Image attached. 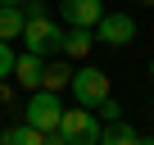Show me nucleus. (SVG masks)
<instances>
[{
  "label": "nucleus",
  "instance_id": "1",
  "mask_svg": "<svg viewBox=\"0 0 154 145\" xmlns=\"http://www.w3.org/2000/svg\"><path fill=\"white\" fill-rule=\"evenodd\" d=\"M100 113L95 109H86V104H72V109H63V118H59V136L63 140H72V145H100Z\"/></svg>",
  "mask_w": 154,
  "mask_h": 145
},
{
  "label": "nucleus",
  "instance_id": "2",
  "mask_svg": "<svg viewBox=\"0 0 154 145\" xmlns=\"http://www.w3.org/2000/svg\"><path fill=\"white\" fill-rule=\"evenodd\" d=\"M68 91H72L77 104H86V109H100V104L113 95V91H109V72H100V68H91V63H82V68L72 72Z\"/></svg>",
  "mask_w": 154,
  "mask_h": 145
},
{
  "label": "nucleus",
  "instance_id": "3",
  "mask_svg": "<svg viewBox=\"0 0 154 145\" xmlns=\"http://www.w3.org/2000/svg\"><path fill=\"white\" fill-rule=\"evenodd\" d=\"M59 118H63V100H59V91L36 86L32 100H27V109H23V122H32V127H41V131H59Z\"/></svg>",
  "mask_w": 154,
  "mask_h": 145
},
{
  "label": "nucleus",
  "instance_id": "4",
  "mask_svg": "<svg viewBox=\"0 0 154 145\" xmlns=\"http://www.w3.org/2000/svg\"><path fill=\"white\" fill-rule=\"evenodd\" d=\"M18 41H23L32 54H54V50H63V27H59L54 18H45V14H32Z\"/></svg>",
  "mask_w": 154,
  "mask_h": 145
},
{
  "label": "nucleus",
  "instance_id": "5",
  "mask_svg": "<svg viewBox=\"0 0 154 145\" xmlns=\"http://www.w3.org/2000/svg\"><path fill=\"white\" fill-rule=\"evenodd\" d=\"M95 41H104V45H113V50H118V45H131V41H136V18H131V14H118V9H113V14L104 9V18L95 23Z\"/></svg>",
  "mask_w": 154,
  "mask_h": 145
},
{
  "label": "nucleus",
  "instance_id": "6",
  "mask_svg": "<svg viewBox=\"0 0 154 145\" xmlns=\"http://www.w3.org/2000/svg\"><path fill=\"white\" fill-rule=\"evenodd\" d=\"M59 14L68 18V27H95L104 18V0H59Z\"/></svg>",
  "mask_w": 154,
  "mask_h": 145
},
{
  "label": "nucleus",
  "instance_id": "7",
  "mask_svg": "<svg viewBox=\"0 0 154 145\" xmlns=\"http://www.w3.org/2000/svg\"><path fill=\"white\" fill-rule=\"evenodd\" d=\"M41 59H45V54H32V50H23V54L14 59V77H18V86H27V91L41 86V72H45Z\"/></svg>",
  "mask_w": 154,
  "mask_h": 145
},
{
  "label": "nucleus",
  "instance_id": "8",
  "mask_svg": "<svg viewBox=\"0 0 154 145\" xmlns=\"http://www.w3.org/2000/svg\"><path fill=\"white\" fill-rule=\"evenodd\" d=\"M95 45V27H68L63 32V54L68 59H86Z\"/></svg>",
  "mask_w": 154,
  "mask_h": 145
},
{
  "label": "nucleus",
  "instance_id": "9",
  "mask_svg": "<svg viewBox=\"0 0 154 145\" xmlns=\"http://www.w3.org/2000/svg\"><path fill=\"white\" fill-rule=\"evenodd\" d=\"M23 27H27L23 5H0V41H18Z\"/></svg>",
  "mask_w": 154,
  "mask_h": 145
},
{
  "label": "nucleus",
  "instance_id": "10",
  "mask_svg": "<svg viewBox=\"0 0 154 145\" xmlns=\"http://www.w3.org/2000/svg\"><path fill=\"white\" fill-rule=\"evenodd\" d=\"M41 140H45V131L32 122H14V127L0 131V145H41Z\"/></svg>",
  "mask_w": 154,
  "mask_h": 145
},
{
  "label": "nucleus",
  "instance_id": "11",
  "mask_svg": "<svg viewBox=\"0 0 154 145\" xmlns=\"http://www.w3.org/2000/svg\"><path fill=\"white\" fill-rule=\"evenodd\" d=\"M100 145H140V131H131L122 118H113V122L100 131Z\"/></svg>",
  "mask_w": 154,
  "mask_h": 145
},
{
  "label": "nucleus",
  "instance_id": "12",
  "mask_svg": "<svg viewBox=\"0 0 154 145\" xmlns=\"http://www.w3.org/2000/svg\"><path fill=\"white\" fill-rule=\"evenodd\" d=\"M72 72H77V68H72L68 59H59V63H45V72H41V86H50V91H63V86L72 82Z\"/></svg>",
  "mask_w": 154,
  "mask_h": 145
},
{
  "label": "nucleus",
  "instance_id": "13",
  "mask_svg": "<svg viewBox=\"0 0 154 145\" xmlns=\"http://www.w3.org/2000/svg\"><path fill=\"white\" fill-rule=\"evenodd\" d=\"M14 59H18V54H14V45H9V41H0V82L14 77Z\"/></svg>",
  "mask_w": 154,
  "mask_h": 145
},
{
  "label": "nucleus",
  "instance_id": "14",
  "mask_svg": "<svg viewBox=\"0 0 154 145\" xmlns=\"http://www.w3.org/2000/svg\"><path fill=\"white\" fill-rule=\"evenodd\" d=\"M95 113H100V118H104V122H113V118H122V104H118V100H113V95H109V100H104V104H100V109H95Z\"/></svg>",
  "mask_w": 154,
  "mask_h": 145
},
{
  "label": "nucleus",
  "instance_id": "15",
  "mask_svg": "<svg viewBox=\"0 0 154 145\" xmlns=\"http://www.w3.org/2000/svg\"><path fill=\"white\" fill-rule=\"evenodd\" d=\"M41 145H68V140H63L59 131H45V140H41Z\"/></svg>",
  "mask_w": 154,
  "mask_h": 145
},
{
  "label": "nucleus",
  "instance_id": "16",
  "mask_svg": "<svg viewBox=\"0 0 154 145\" xmlns=\"http://www.w3.org/2000/svg\"><path fill=\"white\" fill-rule=\"evenodd\" d=\"M140 145H154V136H140Z\"/></svg>",
  "mask_w": 154,
  "mask_h": 145
},
{
  "label": "nucleus",
  "instance_id": "17",
  "mask_svg": "<svg viewBox=\"0 0 154 145\" xmlns=\"http://www.w3.org/2000/svg\"><path fill=\"white\" fill-rule=\"evenodd\" d=\"M0 5H23V0H0Z\"/></svg>",
  "mask_w": 154,
  "mask_h": 145
},
{
  "label": "nucleus",
  "instance_id": "18",
  "mask_svg": "<svg viewBox=\"0 0 154 145\" xmlns=\"http://www.w3.org/2000/svg\"><path fill=\"white\" fill-rule=\"evenodd\" d=\"M149 82H154V59H149Z\"/></svg>",
  "mask_w": 154,
  "mask_h": 145
},
{
  "label": "nucleus",
  "instance_id": "19",
  "mask_svg": "<svg viewBox=\"0 0 154 145\" xmlns=\"http://www.w3.org/2000/svg\"><path fill=\"white\" fill-rule=\"evenodd\" d=\"M145 5H154V0H145Z\"/></svg>",
  "mask_w": 154,
  "mask_h": 145
},
{
  "label": "nucleus",
  "instance_id": "20",
  "mask_svg": "<svg viewBox=\"0 0 154 145\" xmlns=\"http://www.w3.org/2000/svg\"><path fill=\"white\" fill-rule=\"evenodd\" d=\"M0 104H5V100H0Z\"/></svg>",
  "mask_w": 154,
  "mask_h": 145
},
{
  "label": "nucleus",
  "instance_id": "21",
  "mask_svg": "<svg viewBox=\"0 0 154 145\" xmlns=\"http://www.w3.org/2000/svg\"><path fill=\"white\" fill-rule=\"evenodd\" d=\"M68 145H72V140H68Z\"/></svg>",
  "mask_w": 154,
  "mask_h": 145
}]
</instances>
